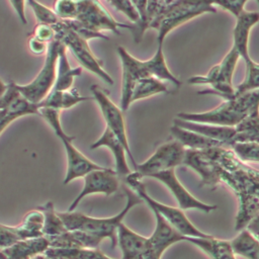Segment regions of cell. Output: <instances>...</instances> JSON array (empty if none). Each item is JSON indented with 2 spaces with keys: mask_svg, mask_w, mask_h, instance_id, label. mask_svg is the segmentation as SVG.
Returning <instances> with one entry per match:
<instances>
[{
  "mask_svg": "<svg viewBox=\"0 0 259 259\" xmlns=\"http://www.w3.org/2000/svg\"><path fill=\"white\" fill-rule=\"evenodd\" d=\"M123 191L126 196L125 206L117 214L110 218H93L80 211H58L68 231H81L96 237L109 239L111 248L117 246V228L122 223L127 212L140 204L143 200L128 187L124 186Z\"/></svg>",
  "mask_w": 259,
  "mask_h": 259,
  "instance_id": "cell-2",
  "label": "cell"
},
{
  "mask_svg": "<svg viewBox=\"0 0 259 259\" xmlns=\"http://www.w3.org/2000/svg\"><path fill=\"white\" fill-rule=\"evenodd\" d=\"M56 33L55 39L63 44L67 50H70L75 56L81 67L87 69L91 73L98 76L105 83L112 85L113 79L102 67V61L94 56L90 50L87 40L80 37L73 30H71L63 20L53 25Z\"/></svg>",
  "mask_w": 259,
  "mask_h": 259,
  "instance_id": "cell-9",
  "label": "cell"
},
{
  "mask_svg": "<svg viewBox=\"0 0 259 259\" xmlns=\"http://www.w3.org/2000/svg\"><path fill=\"white\" fill-rule=\"evenodd\" d=\"M17 241V238L8 230L7 226L0 224V249L7 248Z\"/></svg>",
  "mask_w": 259,
  "mask_h": 259,
  "instance_id": "cell-42",
  "label": "cell"
},
{
  "mask_svg": "<svg viewBox=\"0 0 259 259\" xmlns=\"http://www.w3.org/2000/svg\"><path fill=\"white\" fill-rule=\"evenodd\" d=\"M117 54L120 58L122 68L120 109L123 112L127 110L132 104L131 97L136 83L140 79L152 76L149 73L146 61H140L136 59L122 47L117 48Z\"/></svg>",
  "mask_w": 259,
  "mask_h": 259,
  "instance_id": "cell-14",
  "label": "cell"
},
{
  "mask_svg": "<svg viewBox=\"0 0 259 259\" xmlns=\"http://www.w3.org/2000/svg\"><path fill=\"white\" fill-rule=\"evenodd\" d=\"M59 48L60 41L56 39L49 44L42 68L31 82L24 85L16 84L14 82L16 90L28 102L39 104L53 90L57 76Z\"/></svg>",
  "mask_w": 259,
  "mask_h": 259,
  "instance_id": "cell-8",
  "label": "cell"
},
{
  "mask_svg": "<svg viewBox=\"0 0 259 259\" xmlns=\"http://www.w3.org/2000/svg\"><path fill=\"white\" fill-rule=\"evenodd\" d=\"M150 177L159 180L171 191L178 202L179 208L182 210L195 208L202 212L208 213L217 208V205L201 202L200 200L196 199L190 192H188L176 177L174 169L155 173Z\"/></svg>",
  "mask_w": 259,
  "mask_h": 259,
  "instance_id": "cell-17",
  "label": "cell"
},
{
  "mask_svg": "<svg viewBox=\"0 0 259 259\" xmlns=\"http://www.w3.org/2000/svg\"><path fill=\"white\" fill-rule=\"evenodd\" d=\"M235 156L243 163L256 162L259 163V144L258 143H234L231 147Z\"/></svg>",
  "mask_w": 259,
  "mask_h": 259,
  "instance_id": "cell-35",
  "label": "cell"
},
{
  "mask_svg": "<svg viewBox=\"0 0 259 259\" xmlns=\"http://www.w3.org/2000/svg\"><path fill=\"white\" fill-rule=\"evenodd\" d=\"M248 142L259 144V105L253 107L247 117L235 126V135L231 146L234 143Z\"/></svg>",
  "mask_w": 259,
  "mask_h": 259,
  "instance_id": "cell-28",
  "label": "cell"
},
{
  "mask_svg": "<svg viewBox=\"0 0 259 259\" xmlns=\"http://www.w3.org/2000/svg\"><path fill=\"white\" fill-rule=\"evenodd\" d=\"M25 3H26L25 1H10V4L14 8V10L16 11L19 19L21 20V22L23 24L27 23V19L25 17V12H24V5H25Z\"/></svg>",
  "mask_w": 259,
  "mask_h": 259,
  "instance_id": "cell-44",
  "label": "cell"
},
{
  "mask_svg": "<svg viewBox=\"0 0 259 259\" xmlns=\"http://www.w3.org/2000/svg\"><path fill=\"white\" fill-rule=\"evenodd\" d=\"M27 4L32 8V11L35 15L37 20V24H45V25H55L59 22V17L55 13L54 9L47 7L46 5L36 2V1H28Z\"/></svg>",
  "mask_w": 259,
  "mask_h": 259,
  "instance_id": "cell-36",
  "label": "cell"
},
{
  "mask_svg": "<svg viewBox=\"0 0 259 259\" xmlns=\"http://www.w3.org/2000/svg\"><path fill=\"white\" fill-rule=\"evenodd\" d=\"M116 235L121 259H160L152 251L149 238L137 234L123 223L118 226Z\"/></svg>",
  "mask_w": 259,
  "mask_h": 259,
  "instance_id": "cell-18",
  "label": "cell"
},
{
  "mask_svg": "<svg viewBox=\"0 0 259 259\" xmlns=\"http://www.w3.org/2000/svg\"><path fill=\"white\" fill-rule=\"evenodd\" d=\"M7 89H8V84L4 83V82L0 79V98L3 97V95L6 93Z\"/></svg>",
  "mask_w": 259,
  "mask_h": 259,
  "instance_id": "cell-45",
  "label": "cell"
},
{
  "mask_svg": "<svg viewBox=\"0 0 259 259\" xmlns=\"http://www.w3.org/2000/svg\"><path fill=\"white\" fill-rule=\"evenodd\" d=\"M54 11L61 20L76 19L78 13V2L69 0L56 1L54 4Z\"/></svg>",
  "mask_w": 259,
  "mask_h": 259,
  "instance_id": "cell-38",
  "label": "cell"
},
{
  "mask_svg": "<svg viewBox=\"0 0 259 259\" xmlns=\"http://www.w3.org/2000/svg\"><path fill=\"white\" fill-rule=\"evenodd\" d=\"M156 219V225L153 234L149 237V242L154 254L161 259L164 251L171 245L185 241L186 237L172 228L157 211H153Z\"/></svg>",
  "mask_w": 259,
  "mask_h": 259,
  "instance_id": "cell-20",
  "label": "cell"
},
{
  "mask_svg": "<svg viewBox=\"0 0 259 259\" xmlns=\"http://www.w3.org/2000/svg\"><path fill=\"white\" fill-rule=\"evenodd\" d=\"M60 110L52 108L38 107L37 114L40 115L51 125L55 135L61 140L63 146L65 147L67 155V173L63 184L67 185L77 178L84 177L86 174L93 170L101 169L102 166L89 160L72 144V141L75 139V137L69 136L63 130L60 121Z\"/></svg>",
  "mask_w": 259,
  "mask_h": 259,
  "instance_id": "cell-5",
  "label": "cell"
},
{
  "mask_svg": "<svg viewBox=\"0 0 259 259\" xmlns=\"http://www.w3.org/2000/svg\"><path fill=\"white\" fill-rule=\"evenodd\" d=\"M215 12L217 9L212 2L172 0L170 6L155 27V29L158 31V46H163L168 33L179 25L200 14Z\"/></svg>",
  "mask_w": 259,
  "mask_h": 259,
  "instance_id": "cell-10",
  "label": "cell"
},
{
  "mask_svg": "<svg viewBox=\"0 0 259 259\" xmlns=\"http://www.w3.org/2000/svg\"><path fill=\"white\" fill-rule=\"evenodd\" d=\"M235 255L247 259H259V240L247 229L240 231L239 235L231 241Z\"/></svg>",
  "mask_w": 259,
  "mask_h": 259,
  "instance_id": "cell-30",
  "label": "cell"
},
{
  "mask_svg": "<svg viewBox=\"0 0 259 259\" xmlns=\"http://www.w3.org/2000/svg\"><path fill=\"white\" fill-rule=\"evenodd\" d=\"M185 148L176 140L161 145L144 163L137 165L135 172L142 177H150L155 173L174 169L183 164Z\"/></svg>",
  "mask_w": 259,
  "mask_h": 259,
  "instance_id": "cell-11",
  "label": "cell"
},
{
  "mask_svg": "<svg viewBox=\"0 0 259 259\" xmlns=\"http://www.w3.org/2000/svg\"><path fill=\"white\" fill-rule=\"evenodd\" d=\"M84 185L80 193L70 204L68 211H73L81 202V200L89 194L103 193L106 196L114 193L119 186V177L116 172L110 168L102 167L93 170L84 177Z\"/></svg>",
  "mask_w": 259,
  "mask_h": 259,
  "instance_id": "cell-15",
  "label": "cell"
},
{
  "mask_svg": "<svg viewBox=\"0 0 259 259\" xmlns=\"http://www.w3.org/2000/svg\"><path fill=\"white\" fill-rule=\"evenodd\" d=\"M259 21V13L255 11H242L236 17L233 30V48L246 64V76L243 82L235 88L234 96L246 92L259 90V64L255 63L249 56L248 40L251 28Z\"/></svg>",
  "mask_w": 259,
  "mask_h": 259,
  "instance_id": "cell-4",
  "label": "cell"
},
{
  "mask_svg": "<svg viewBox=\"0 0 259 259\" xmlns=\"http://www.w3.org/2000/svg\"><path fill=\"white\" fill-rule=\"evenodd\" d=\"M48 46H49V44L41 41L32 35L28 38V48H29L30 52L33 53L34 55H42V54L47 53Z\"/></svg>",
  "mask_w": 259,
  "mask_h": 259,
  "instance_id": "cell-43",
  "label": "cell"
},
{
  "mask_svg": "<svg viewBox=\"0 0 259 259\" xmlns=\"http://www.w3.org/2000/svg\"><path fill=\"white\" fill-rule=\"evenodd\" d=\"M50 247L46 237L20 240L11 246L0 249L7 259H32L36 255L44 254Z\"/></svg>",
  "mask_w": 259,
  "mask_h": 259,
  "instance_id": "cell-23",
  "label": "cell"
},
{
  "mask_svg": "<svg viewBox=\"0 0 259 259\" xmlns=\"http://www.w3.org/2000/svg\"><path fill=\"white\" fill-rule=\"evenodd\" d=\"M206 151L220 164V183H226L238 197L235 230L242 231L259 215V170L241 162L232 150L225 147Z\"/></svg>",
  "mask_w": 259,
  "mask_h": 259,
  "instance_id": "cell-1",
  "label": "cell"
},
{
  "mask_svg": "<svg viewBox=\"0 0 259 259\" xmlns=\"http://www.w3.org/2000/svg\"><path fill=\"white\" fill-rule=\"evenodd\" d=\"M200 176L199 186L214 188L220 183V164L206 150H185L183 164Z\"/></svg>",
  "mask_w": 259,
  "mask_h": 259,
  "instance_id": "cell-16",
  "label": "cell"
},
{
  "mask_svg": "<svg viewBox=\"0 0 259 259\" xmlns=\"http://www.w3.org/2000/svg\"><path fill=\"white\" fill-rule=\"evenodd\" d=\"M164 92H168V87L163 81L155 77H146V78L140 79L136 83L133 89L131 103L137 100L150 97L155 94L164 93Z\"/></svg>",
  "mask_w": 259,
  "mask_h": 259,
  "instance_id": "cell-34",
  "label": "cell"
},
{
  "mask_svg": "<svg viewBox=\"0 0 259 259\" xmlns=\"http://www.w3.org/2000/svg\"><path fill=\"white\" fill-rule=\"evenodd\" d=\"M247 3V1H218V2H212L214 6H220L223 9L229 11L232 13L235 17H237L242 11H244V6Z\"/></svg>",
  "mask_w": 259,
  "mask_h": 259,
  "instance_id": "cell-41",
  "label": "cell"
},
{
  "mask_svg": "<svg viewBox=\"0 0 259 259\" xmlns=\"http://www.w3.org/2000/svg\"><path fill=\"white\" fill-rule=\"evenodd\" d=\"M170 133L174 140L178 141L185 149L189 150H206L215 147H224V145L215 140L202 136L198 133L185 130L173 124L170 127Z\"/></svg>",
  "mask_w": 259,
  "mask_h": 259,
  "instance_id": "cell-26",
  "label": "cell"
},
{
  "mask_svg": "<svg viewBox=\"0 0 259 259\" xmlns=\"http://www.w3.org/2000/svg\"><path fill=\"white\" fill-rule=\"evenodd\" d=\"M0 259H7V258L5 257V255L1 252V250H0Z\"/></svg>",
  "mask_w": 259,
  "mask_h": 259,
  "instance_id": "cell-47",
  "label": "cell"
},
{
  "mask_svg": "<svg viewBox=\"0 0 259 259\" xmlns=\"http://www.w3.org/2000/svg\"><path fill=\"white\" fill-rule=\"evenodd\" d=\"M45 254L51 259H112L100 251L99 248L61 249L49 247Z\"/></svg>",
  "mask_w": 259,
  "mask_h": 259,
  "instance_id": "cell-31",
  "label": "cell"
},
{
  "mask_svg": "<svg viewBox=\"0 0 259 259\" xmlns=\"http://www.w3.org/2000/svg\"><path fill=\"white\" fill-rule=\"evenodd\" d=\"M31 35L47 44L54 41L56 37L54 27L51 25H45V24H36Z\"/></svg>",
  "mask_w": 259,
  "mask_h": 259,
  "instance_id": "cell-40",
  "label": "cell"
},
{
  "mask_svg": "<svg viewBox=\"0 0 259 259\" xmlns=\"http://www.w3.org/2000/svg\"><path fill=\"white\" fill-rule=\"evenodd\" d=\"M257 105H259V90L246 92L239 96H232L219 106L205 112H179L176 117L191 122L235 127Z\"/></svg>",
  "mask_w": 259,
  "mask_h": 259,
  "instance_id": "cell-3",
  "label": "cell"
},
{
  "mask_svg": "<svg viewBox=\"0 0 259 259\" xmlns=\"http://www.w3.org/2000/svg\"><path fill=\"white\" fill-rule=\"evenodd\" d=\"M90 90L93 95V98L99 105V108L106 122V127H108L123 145L126 151V154L130 156V159L134 163V166L136 169L138 164L136 163L135 158L130 150L126 131H125V122H124L123 113L121 109L110 100L107 93L103 89H101L98 85L96 84L91 85Z\"/></svg>",
  "mask_w": 259,
  "mask_h": 259,
  "instance_id": "cell-13",
  "label": "cell"
},
{
  "mask_svg": "<svg viewBox=\"0 0 259 259\" xmlns=\"http://www.w3.org/2000/svg\"><path fill=\"white\" fill-rule=\"evenodd\" d=\"M78 13L76 19L92 31L100 32L110 30L120 34L118 28L132 29V24H124L116 21L99 1H77Z\"/></svg>",
  "mask_w": 259,
  "mask_h": 259,
  "instance_id": "cell-12",
  "label": "cell"
},
{
  "mask_svg": "<svg viewBox=\"0 0 259 259\" xmlns=\"http://www.w3.org/2000/svg\"><path fill=\"white\" fill-rule=\"evenodd\" d=\"M82 67L72 68L67 57V48L60 42L58 62H57V76L53 89L66 91L72 88L74 79L81 76Z\"/></svg>",
  "mask_w": 259,
  "mask_h": 259,
  "instance_id": "cell-25",
  "label": "cell"
},
{
  "mask_svg": "<svg viewBox=\"0 0 259 259\" xmlns=\"http://www.w3.org/2000/svg\"><path fill=\"white\" fill-rule=\"evenodd\" d=\"M146 63L149 69V73L152 77H155L163 82L168 81L176 87H179L181 85V82L171 73L166 65L163 53V46H158L154 56L150 60H147Z\"/></svg>",
  "mask_w": 259,
  "mask_h": 259,
  "instance_id": "cell-32",
  "label": "cell"
},
{
  "mask_svg": "<svg viewBox=\"0 0 259 259\" xmlns=\"http://www.w3.org/2000/svg\"><path fill=\"white\" fill-rule=\"evenodd\" d=\"M49 240L50 247L61 249H80L91 248L95 249L99 247V244L103 241L101 238L81 232V231H66L65 233L54 236L46 237Z\"/></svg>",
  "mask_w": 259,
  "mask_h": 259,
  "instance_id": "cell-22",
  "label": "cell"
},
{
  "mask_svg": "<svg viewBox=\"0 0 259 259\" xmlns=\"http://www.w3.org/2000/svg\"><path fill=\"white\" fill-rule=\"evenodd\" d=\"M239 55L236 50L232 49L227 53L224 59L214 65L206 75H196L188 78V84L191 85H210V89L199 91V94H215L225 100L234 95L235 88L232 80L236 65L239 61Z\"/></svg>",
  "mask_w": 259,
  "mask_h": 259,
  "instance_id": "cell-7",
  "label": "cell"
},
{
  "mask_svg": "<svg viewBox=\"0 0 259 259\" xmlns=\"http://www.w3.org/2000/svg\"><path fill=\"white\" fill-rule=\"evenodd\" d=\"M185 241L202 250L210 259H236L231 241L215 239L212 236L207 238L186 237Z\"/></svg>",
  "mask_w": 259,
  "mask_h": 259,
  "instance_id": "cell-24",
  "label": "cell"
},
{
  "mask_svg": "<svg viewBox=\"0 0 259 259\" xmlns=\"http://www.w3.org/2000/svg\"><path fill=\"white\" fill-rule=\"evenodd\" d=\"M256 238H257V239H258V240H259V236H258V237H256Z\"/></svg>",
  "mask_w": 259,
  "mask_h": 259,
  "instance_id": "cell-49",
  "label": "cell"
},
{
  "mask_svg": "<svg viewBox=\"0 0 259 259\" xmlns=\"http://www.w3.org/2000/svg\"><path fill=\"white\" fill-rule=\"evenodd\" d=\"M100 147H106L111 151L115 161L114 171L116 172L119 178H125L128 174L132 173L126 163V159H125L126 151L123 145L108 127H105L101 137L90 146V149L94 150Z\"/></svg>",
  "mask_w": 259,
  "mask_h": 259,
  "instance_id": "cell-21",
  "label": "cell"
},
{
  "mask_svg": "<svg viewBox=\"0 0 259 259\" xmlns=\"http://www.w3.org/2000/svg\"><path fill=\"white\" fill-rule=\"evenodd\" d=\"M23 229L27 230L28 232L32 233L35 237H42V227H44V215L42 213L37 209H33L28 211L21 224H19Z\"/></svg>",
  "mask_w": 259,
  "mask_h": 259,
  "instance_id": "cell-37",
  "label": "cell"
},
{
  "mask_svg": "<svg viewBox=\"0 0 259 259\" xmlns=\"http://www.w3.org/2000/svg\"><path fill=\"white\" fill-rule=\"evenodd\" d=\"M44 215V227L42 235L44 237H54L61 235L67 231L63 221L55 209L53 201H47L36 207Z\"/></svg>",
  "mask_w": 259,
  "mask_h": 259,
  "instance_id": "cell-33",
  "label": "cell"
},
{
  "mask_svg": "<svg viewBox=\"0 0 259 259\" xmlns=\"http://www.w3.org/2000/svg\"><path fill=\"white\" fill-rule=\"evenodd\" d=\"M126 185L144 201L146 202L153 211H157L172 228H174L178 233L184 237H194V238H207L211 235H207L200 230H198L185 215L184 211L179 207H173L163 204L154 198H152L142 181V178L137 172L133 171L125 178Z\"/></svg>",
  "mask_w": 259,
  "mask_h": 259,
  "instance_id": "cell-6",
  "label": "cell"
},
{
  "mask_svg": "<svg viewBox=\"0 0 259 259\" xmlns=\"http://www.w3.org/2000/svg\"><path fill=\"white\" fill-rule=\"evenodd\" d=\"M172 1V0H171ZM168 0L158 1H133L138 12L139 20L135 24H132V31L136 42H140L143 38L144 32L149 28L156 27L157 23L166 12L171 4Z\"/></svg>",
  "mask_w": 259,
  "mask_h": 259,
  "instance_id": "cell-19",
  "label": "cell"
},
{
  "mask_svg": "<svg viewBox=\"0 0 259 259\" xmlns=\"http://www.w3.org/2000/svg\"><path fill=\"white\" fill-rule=\"evenodd\" d=\"M111 6H113L117 11L123 13L124 15H126V17L134 23L138 22L140 16H139V12L134 4L133 1H128V0H113V1H109L108 2Z\"/></svg>",
  "mask_w": 259,
  "mask_h": 259,
  "instance_id": "cell-39",
  "label": "cell"
},
{
  "mask_svg": "<svg viewBox=\"0 0 259 259\" xmlns=\"http://www.w3.org/2000/svg\"><path fill=\"white\" fill-rule=\"evenodd\" d=\"M1 112H2V110H0V115H1Z\"/></svg>",
  "mask_w": 259,
  "mask_h": 259,
  "instance_id": "cell-48",
  "label": "cell"
},
{
  "mask_svg": "<svg viewBox=\"0 0 259 259\" xmlns=\"http://www.w3.org/2000/svg\"><path fill=\"white\" fill-rule=\"evenodd\" d=\"M32 259H51L50 257H48L45 253L44 254H39V255H36L35 257H33Z\"/></svg>",
  "mask_w": 259,
  "mask_h": 259,
  "instance_id": "cell-46",
  "label": "cell"
},
{
  "mask_svg": "<svg viewBox=\"0 0 259 259\" xmlns=\"http://www.w3.org/2000/svg\"><path fill=\"white\" fill-rule=\"evenodd\" d=\"M38 105L32 104L21 95L17 97L7 108L2 109L0 115V135L15 119L28 114H37Z\"/></svg>",
  "mask_w": 259,
  "mask_h": 259,
  "instance_id": "cell-29",
  "label": "cell"
},
{
  "mask_svg": "<svg viewBox=\"0 0 259 259\" xmlns=\"http://www.w3.org/2000/svg\"><path fill=\"white\" fill-rule=\"evenodd\" d=\"M90 99V97L81 96V94L76 88H71L66 91L53 89L49 93V95L37 105L38 107L52 108L61 111L62 109H69L82 101Z\"/></svg>",
  "mask_w": 259,
  "mask_h": 259,
  "instance_id": "cell-27",
  "label": "cell"
}]
</instances>
